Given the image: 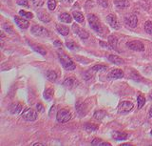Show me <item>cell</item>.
I'll return each instance as SVG.
<instances>
[{
    "label": "cell",
    "mask_w": 152,
    "mask_h": 146,
    "mask_svg": "<svg viewBox=\"0 0 152 146\" xmlns=\"http://www.w3.org/2000/svg\"><path fill=\"white\" fill-rule=\"evenodd\" d=\"M88 20L90 27L92 28V30H94L96 32H98V34H103V32H104L103 25L96 15H93V13H88Z\"/></svg>",
    "instance_id": "obj_1"
},
{
    "label": "cell",
    "mask_w": 152,
    "mask_h": 146,
    "mask_svg": "<svg viewBox=\"0 0 152 146\" xmlns=\"http://www.w3.org/2000/svg\"><path fill=\"white\" fill-rule=\"evenodd\" d=\"M58 56H59V59L61 61L62 65H63V67L68 70V71H71V70H74L75 69V64L72 60H71L70 58H69L68 55H66L63 51H58Z\"/></svg>",
    "instance_id": "obj_2"
},
{
    "label": "cell",
    "mask_w": 152,
    "mask_h": 146,
    "mask_svg": "<svg viewBox=\"0 0 152 146\" xmlns=\"http://www.w3.org/2000/svg\"><path fill=\"white\" fill-rule=\"evenodd\" d=\"M21 116H22V119L27 121H34L38 117V113L35 110L31 109V108H28V109L24 110L22 112Z\"/></svg>",
    "instance_id": "obj_3"
},
{
    "label": "cell",
    "mask_w": 152,
    "mask_h": 146,
    "mask_svg": "<svg viewBox=\"0 0 152 146\" xmlns=\"http://www.w3.org/2000/svg\"><path fill=\"white\" fill-rule=\"evenodd\" d=\"M31 32L34 35H37V36H41V37H49L50 36V32L47 29H45L44 27H41V26H37V25L32 26L31 29Z\"/></svg>",
    "instance_id": "obj_4"
},
{
    "label": "cell",
    "mask_w": 152,
    "mask_h": 146,
    "mask_svg": "<svg viewBox=\"0 0 152 146\" xmlns=\"http://www.w3.org/2000/svg\"><path fill=\"white\" fill-rule=\"evenodd\" d=\"M56 119H57V120H58V122H60V123L68 122L71 119L70 113L66 109H61L58 111V113H57Z\"/></svg>",
    "instance_id": "obj_5"
},
{
    "label": "cell",
    "mask_w": 152,
    "mask_h": 146,
    "mask_svg": "<svg viewBox=\"0 0 152 146\" xmlns=\"http://www.w3.org/2000/svg\"><path fill=\"white\" fill-rule=\"evenodd\" d=\"M133 107H134V104L131 101H122L118 106V112L120 114H125V113L130 112Z\"/></svg>",
    "instance_id": "obj_6"
},
{
    "label": "cell",
    "mask_w": 152,
    "mask_h": 146,
    "mask_svg": "<svg viewBox=\"0 0 152 146\" xmlns=\"http://www.w3.org/2000/svg\"><path fill=\"white\" fill-rule=\"evenodd\" d=\"M126 47L128 49L133 50V51H137V52H142L145 51V45L140 41H129L126 43Z\"/></svg>",
    "instance_id": "obj_7"
},
{
    "label": "cell",
    "mask_w": 152,
    "mask_h": 146,
    "mask_svg": "<svg viewBox=\"0 0 152 146\" xmlns=\"http://www.w3.org/2000/svg\"><path fill=\"white\" fill-rule=\"evenodd\" d=\"M125 22L127 26H129L131 28H135L138 24V18L133 13H127L125 16Z\"/></svg>",
    "instance_id": "obj_8"
},
{
    "label": "cell",
    "mask_w": 152,
    "mask_h": 146,
    "mask_svg": "<svg viewBox=\"0 0 152 146\" xmlns=\"http://www.w3.org/2000/svg\"><path fill=\"white\" fill-rule=\"evenodd\" d=\"M72 30L75 34L78 35V36L81 39H88V36H89L88 32L87 31H85L84 29H82V28H80L77 24L72 25Z\"/></svg>",
    "instance_id": "obj_9"
},
{
    "label": "cell",
    "mask_w": 152,
    "mask_h": 146,
    "mask_svg": "<svg viewBox=\"0 0 152 146\" xmlns=\"http://www.w3.org/2000/svg\"><path fill=\"white\" fill-rule=\"evenodd\" d=\"M107 77L109 79H119L124 77V72L120 69H113L107 74Z\"/></svg>",
    "instance_id": "obj_10"
},
{
    "label": "cell",
    "mask_w": 152,
    "mask_h": 146,
    "mask_svg": "<svg viewBox=\"0 0 152 146\" xmlns=\"http://www.w3.org/2000/svg\"><path fill=\"white\" fill-rule=\"evenodd\" d=\"M107 21L109 25H110L113 29H115V30H118V29H120V25H119V22L117 20V18L116 16L114 15H108L107 16Z\"/></svg>",
    "instance_id": "obj_11"
},
{
    "label": "cell",
    "mask_w": 152,
    "mask_h": 146,
    "mask_svg": "<svg viewBox=\"0 0 152 146\" xmlns=\"http://www.w3.org/2000/svg\"><path fill=\"white\" fill-rule=\"evenodd\" d=\"M14 21L17 24V26H19V28L21 29H27L30 26V22H28L25 18L19 17V16H14Z\"/></svg>",
    "instance_id": "obj_12"
},
{
    "label": "cell",
    "mask_w": 152,
    "mask_h": 146,
    "mask_svg": "<svg viewBox=\"0 0 152 146\" xmlns=\"http://www.w3.org/2000/svg\"><path fill=\"white\" fill-rule=\"evenodd\" d=\"M37 16H38V18H39V19L42 22L48 23V22L50 21V15L46 11H44V10L37 11Z\"/></svg>",
    "instance_id": "obj_13"
},
{
    "label": "cell",
    "mask_w": 152,
    "mask_h": 146,
    "mask_svg": "<svg viewBox=\"0 0 152 146\" xmlns=\"http://www.w3.org/2000/svg\"><path fill=\"white\" fill-rule=\"evenodd\" d=\"M63 85L66 87H69V88H74L78 85V81L76 80L74 77H68L65 79V81L63 83Z\"/></svg>",
    "instance_id": "obj_14"
},
{
    "label": "cell",
    "mask_w": 152,
    "mask_h": 146,
    "mask_svg": "<svg viewBox=\"0 0 152 146\" xmlns=\"http://www.w3.org/2000/svg\"><path fill=\"white\" fill-rule=\"evenodd\" d=\"M23 109V106L21 103H14V104H12L11 106V108H10V111H11L12 114H18V113H20Z\"/></svg>",
    "instance_id": "obj_15"
},
{
    "label": "cell",
    "mask_w": 152,
    "mask_h": 146,
    "mask_svg": "<svg viewBox=\"0 0 152 146\" xmlns=\"http://www.w3.org/2000/svg\"><path fill=\"white\" fill-rule=\"evenodd\" d=\"M56 29L62 35H68L69 34V27H66V26L61 25V24H57L56 25Z\"/></svg>",
    "instance_id": "obj_16"
},
{
    "label": "cell",
    "mask_w": 152,
    "mask_h": 146,
    "mask_svg": "<svg viewBox=\"0 0 152 146\" xmlns=\"http://www.w3.org/2000/svg\"><path fill=\"white\" fill-rule=\"evenodd\" d=\"M108 44L112 47V49L118 50V39L115 35H109L108 36Z\"/></svg>",
    "instance_id": "obj_17"
},
{
    "label": "cell",
    "mask_w": 152,
    "mask_h": 146,
    "mask_svg": "<svg viewBox=\"0 0 152 146\" xmlns=\"http://www.w3.org/2000/svg\"><path fill=\"white\" fill-rule=\"evenodd\" d=\"M112 136L116 140H125L127 139V134L123 133V132H114Z\"/></svg>",
    "instance_id": "obj_18"
},
{
    "label": "cell",
    "mask_w": 152,
    "mask_h": 146,
    "mask_svg": "<svg viewBox=\"0 0 152 146\" xmlns=\"http://www.w3.org/2000/svg\"><path fill=\"white\" fill-rule=\"evenodd\" d=\"M107 59L110 61V62L114 63V64H123L124 63V60L119 58V56H117V55H107Z\"/></svg>",
    "instance_id": "obj_19"
},
{
    "label": "cell",
    "mask_w": 152,
    "mask_h": 146,
    "mask_svg": "<svg viewBox=\"0 0 152 146\" xmlns=\"http://www.w3.org/2000/svg\"><path fill=\"white\" fill-rule=\"evenodd\" d=\"M115 6L118 9H126L129 6V2L127 0H117L115 1Z\"/></svg>",
    "instance_id": "obj_20"
},
{
    "label": "cell",
    "mask_w": 152,
    "mask_h": 146,
    "mask_svg": "<svg viewBox=\"0 0 152 146\" xmlns=\"http://www.w3.org/2000/svg\"><path fill=\"white\" fill-rule=\"evenodd\" d=\"M59 19L62 22H65V23H70L71 21H72V18H71L70 15H69V13H61V15H59Z\"/></svg>",
    "instance_id": "obj_21"
},
{
    "label": "cell",
    "mask_w": 152,
    "mask_h": 146,
    "mask_svg": "<svg viewBox=\"0 0 152 146\" xmlns=\"http://www.w3.org/2000/svg\"><path fill=\"white\" fill-rule=\"evenodd\" d=\"M72 16H73V18L77 22H79V23H83L84 22V15H83L82 13H80V12H73L72 13Z\"/></svg>",
    "instance_id": "obj_22"
},
{
    "label": "cell",
    "mask_w": 152,
    "mask_h": 146,
    "mask_svg": "<svg viewBox=\"0 0 152 146\" xmlns=\"http://www.w3.org/2000/svg\"><path fill=\"white\" fill-rule=\"evenodd\" d=\"M46 76H47V78L49 79L50 81H55L56 80V78H57V74L56 73L54 72V71H48L47 74H46Z\"/></svg>",
    "instance_id": "obj_23"
},
{
    "label": "cell",
    "mask_w": 152,
    "mask_h": 146,
    "mask_svg": "<svg viewBox=\"0 0 152 146\" xmlns=\"http://www.w3.org/2000/svg\"><path fill=\"white\" fill-rule=\"evenodd\" d=\"M52 97H53V90L51 88L47 89L44 92V98L47 100H51Z\"/></svg>",
    "instance_id": "obj_24"
},
{
    "label": "cell",
    "mask_w": 152,
    "mask_h": 146,
    "mask_svg": "<svg viewBox=\"0 0 152 146\" xmlns=\"http://www.w3.org/2000/svg\"><path fill=\"white\" fill-rule=\"evenodd\" d=\"M92 145H102V146H110V143L108 142H104L101 139H94L91 141Z\"/></svg>",
    "instance_id": "obj_25"
},
{
    "label": "cell",
    "mask_w": 152,
    "mask_h": 146,
    "mask_svg": "<svg viewBox=\"0 0 152 146\" xmlns=\"http://www.w3.org/2000/svg\"><path fill=\"white\" fill-rule=\"evenodd\" d=\"M137 101H138V109H141V108L145 105V98L144 96L139 95V96H138V98H137Z\"/></svg>",
    "instance_id": "obj_26"
},
{
    "label": "cell",
    "mask_w": 152,
    "mask_h": 146,
    "mask_svg": "<svg viewBox=\"0 0 152 146\" xmlns=\"http://www.w3.org/2000/svg\"><path fill=\"white\" fill-rule=\"evenodd\" d=\"M19 15L21 16H23L24 18H26V19L30 20V19H32L33 18V15L31 13H28V12H25V11H20L19 12Z\"/></svg>",
    "instance_id": "obj_27"
},
{
    "label": "cell",
    "mask_w": 152,
    "mask_h": 146,
    "mask_svg": "<svg viewBox=\"0 0 152 146\" xmlns=\"http://www.w3.org/2000/svg\"><path fill=\"white\" fill-rule=\"evenodd\" d=\"M33 49H34V51L38 52L39 54H41L42 55H47V52L45 51V49H43L42 47L40 46H37V45H33V44H30Z\"/></svg>",
    "instance_id": "obj_28"
},
{
    "label": "cell",
    "mask_w": 152,
    "mask_h": 146,
    "mask_svg": "<svg viewBox=\"0 0 152 146\" xmlns=\"http://www.w3.org/2000/svg\"><path fill=\"white\" fill-rule=\"evenodd\" d=\"M145 31L148 35H152V22L151 21H146L145 23Z\"/></svg>",
    "instance_id": "obj_29"
},
{
    "label": "cell",
    "mask_w": 152,
    "mask_h": 146,
    "mask_svg": "<svg viewBox=\"0 0 152 146\" xmlns=\"http://www.w3.org/2000/svg\"><path fill=\"white\" fill-rule=\"evenodd\" d=\"M107 69V66H104V65H95L91 68L92 71L94 72H104V71H106Z\"/></svg>",
    "instance_id": "obj_30"
},
{
    "label": "cell",
    "mask_w": 152,
    "mask_h": 146,
    "mask_svg": "<svg viewBox=\"0 0 152 146\" xmlns=\"http://www.w3.org/2000/svg\"><path fill=\"white\" fill-rule=\"evenodd\" d=\"M66 46L68 47L69 49H70V50H77V49H79V46L75 43V42H73V41H66Z\"/></svg>",
    "instance_id": "obj_31"
},
{
    "label": "cell",
    "mask_w": 152,
    "mask_h": 146,
    "mask_svg": "<svg viewBox=\"0 0 152 146\" xmlns=\"http://www.w3.org/2000/svg\"><path fill=\"white\" fill-rule=\"evenodd\" d=\"M98 129V126L96 125H94V124H86L85 125V130L88 132V133H90V132H92V131H96Z\"/></svg>",
    "instance_id": "obj_32"
},
{
    "label": "cell",
    "mask_w": 152,
    "mask_h": 146,
    "mask_svg": "<svg viewBox=\"0 0 152 146\" xmlns=\"http://www.w3.org/2000/svg\"><path fill=\"white\" fill-rule=\"evenodd\" d=\"M48 7L50 11L55 10L56 8V1L55 0H48Z\"/></svg>",
    "instance_id": "obj_33"
},
{
    "label": "cell",
    "mask_w": 152,
    "mask_h": 146,
    "mask_svg": "<svg viewBox=\"0 0 152 146\" xmlns=\"http://www.w3.org/2000/svg\"><path fill=\"white\" fill-rule=\"evenodd\" d=\"M104 116H106V113H104V111H97L94 114V117L96 119H102Z\"/></svg>",
    "instance_id": "obj_34"
},
{
    "label": "cell",
    "mask_w": 152,
    "mask_h": 146,
    "mask_svg": "<svg viewBox=\"0 0 152 146\" xmlns=\"http://www.w3.org/2000/svg\"><path fill=\"white\" fill-rule=\"evenodd\" d=\"M17 4L23 7H30V4H28V0H17Z\"/></svg>",
    "instance_id": "obj_35"
},
{
    "label": "cell",
    "mask_w": 152,
    "mask_h": 146,
    "mask_svg": "<svg viewBox=\"0 0 152 146\" xmlns=\"http://www.w3.org/2000/svg\"><path fill=\"white\" fill-rule=\"evenodd\" d=\"M83 77L86 80H89V79L92 77V74H90V71H87V72H85L83 74Z\"/></svg>",
    "instance_id": "obj_36"
},
{
    "label": "cell",
    "mask_w": 152,
    "mask_h": 146,
    "mask_svg": "<svg viewBox=\"0 0 152 146\" xmlns=\"http://www.w3.org/2000/svg\"><path fill=\"white\" fill-rule=\"evenodd\" d=\"M3 28H4L5 30H6V32H8V34H12V32H13L12 26L10 25V24H4L3 25Z\"/></svg>",
    "instance_id": "obj_37"
},
{
    "label": "cell",
    "mask_w": 152,
    "mask_h": 146,
    "mask_svg": "<svg viewBox=\"0 0 152 146\" xmlns=\"http://www.w3.org/2000/svg\"><path fill=\"white\" fill-rule=\"evenodd\" d=\"M37 107V110L39 112H44V107H43V105L41 104V103H38V104L36 105Z\"/></svg>",
    "instance_id": "obj_38"
},
{
    "label": "cell",
    "mask_w": 152,
    "mask_h": 146,
    "mask_svg": "<svg viewBox=\"0 0 152 146\" xmlns=\"http://www.w3.org/2000/svg\"><path fill=\"white\" fill-rule=\"evenodd\" d=\"M101 46H104V47H106L107 49H109V50H111L112 49V47L110 45H108V44H106V43H104V42H101Z\"/></svg>",
    "instance_id": "obj_39"
},
{
    "label": "cell",
    "mask_w": 152,
    "mask_h": 146,
    "mask_svg": "<svg viewBox=\"0 0 152 146\" xmlns=\"http://www.w3.org/2000/svg\"><path fill=\"white\" fill-rule=\"evenodd\" d=\"M33 145H34V146H44V144H42V143H39V142H38V143H34V144H33Z\"/></svg>",
    "instance_id": "obj_40"
},
{
    "label": "cell",
    "mask_w": 152,
    "mask_h": 146,
    "mask_svg": "<svg viewBox=\"0 0 152 146\" xmlns=\"http://www.w3.org/2000/svg\"><path fill=\"white\" fill-rule=\"evenodd\" d=\"M65 1H66V3H72V2H73V0H65Z\"/></svg>",
    "instance_id": "obj_41"
},
{
    "label": "cell",
    "mask_w": 152,
    "mask_h": 146,
    "mask_svg": "<svg viewBox=\"0 0 152 146\" xmlns=\"http://www.w3.org/2000/svg\"><path fill=\"white\" fill-rule=\"evenodd\" d=\"M149 117H152V108L150 109V112H149Z\"/></svg>",
    "instance_id": "obj_42"
},
{
    "label": "cell",
    "mask_w": 152,
    "mask_h": 146,
    "mask_svg": "<svg viewBox=\"0 0 152 146\" xmlns=\"http://www.w3.org/2000/svg\"><path fill=\"white\" fill-rule=\"evenodd\" d=\"M149 97H150V98H152V93L150 94V96H149Z\"/></svg>",
    "instance_id": "obj_43"
},
{
    "label": "cell",
    "mask_w": 152,
    "mask_h": 146,
    "mask_svg": "<svg viewBox=\"0 0 152 146\" xmlns=\"http://www.w3.org/2000/svg\"><path fill=\"white\" fill-rule=\"evenodd\" d=\"M31 1H32V2H34V1H36V0H31Z\"/></svg>",
    "instance_id": "obj_44"
},
{
    "label": "cell",
    "mask_w": 152,
    "mask_h": 146,
    "mask_svg": "<svg viewBox=\"0 0 152 146\" xmlns=\"http://www.w3.org/2000/svg\"><path fill=\"white\" fill-rule=\"evenodd\" d=\"M150 134H151V136H152V130H151V132H150Z\"/></svg>",
    "instance_id": "obj_45"
}]
</instances>
